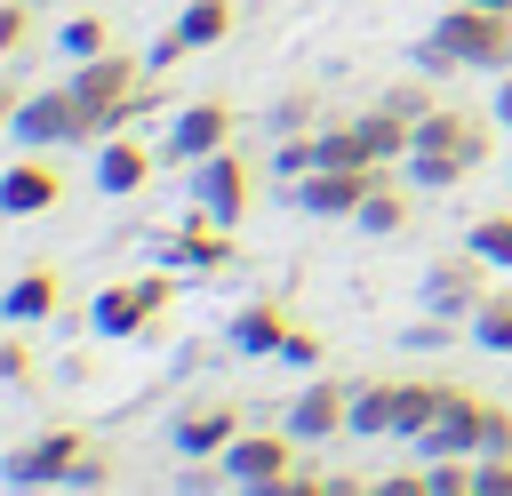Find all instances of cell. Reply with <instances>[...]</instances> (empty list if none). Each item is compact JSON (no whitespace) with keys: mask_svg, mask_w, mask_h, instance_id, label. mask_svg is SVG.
I'll return each mask as SVG.
<instances>
[{"mask_svg":"<svg viewBox=\"0 0 512 496\" xmlns=\"http://www.w3.org/2000/svg\"><path fill=\"white\" fill-rule=\"evenodd\" d=\"M8 488H16V496H48V488L96 496V488H112V448L88 440L80 424H48V432H32L24 448H8Z\"/></svg>","mask_w":512,"mask_h":496,"instance_id":"1","label":"cell"},{"mask_svg":"<svg viewBox=\"0 0 512 496\" xmlns=\"http://www.w3.org/2000/svg\"><path fill=\"white\" fill-rule=\"evenodd\" d=\"M496 120V112H488ZM488 120L480 112H456V104H432L424 120H416V152L400 160V176L416 184V192H456L480 160H488Z\"/></svg>","mask_w":512,"mask_h":496,"instance_id":"2","label":"cell"},{"mask_svg":"<svg viewBox=\"0 0 512 496\" xmlns=\"http://www.w3.org/2000/svg\"><path fill=\"white\" fill-rule=\"evenodd\" d=\"M416 72H512V16H496V8H472V0H456L424 40H416Z\"/></svg>","mask_w":512,"mask_h":496,"instance_id":"3","label":"cell"},{"mask_svg":"<svg viewBox=\"0 0 512 496\" xmlns=\"http://www.w3.org/2000/svg\"><path fill=\"white\" fill-rule=\"evenodd\" d=\"M8 136L24 152H72V144H104V120L72 80H56V88H40V96H24L8 112Z\"/></svg>","mask_w":512,"mask_h":496,"instance_id":"4","label":"cell"},{"mask_svg":"<svg viewBox=\"0 0 512 496\" xmlns=\"http://www.w3.org/2000/svg\"><path fill=\"white\" fill-rule=\"evenodd\" d=\"M176 296H184V272H176V264L136 272V280H112V288H96L88 328H96L104 344H136V336H152V328H160V312H168Z\"/></svg>","mask_w":512,"mask_h":496,"instance_id":"5","label":"cell"},{"mask_svg":"<svg viewBox=\"0 0 512 496\" xmlns=\"http://www.w3.org/2000/svg\"><path fill=\"white\" fill-rule=\"evenodd\" d=\"M488 296H496V264H488L480 248H448V256L424 264V312H440V320H472Z\"/></svg>","mask_w":512,"mask_h":496,"instance_id":"6","label":"cell"},{"mask_svg":"<svg viewBox=\"0 0 512 496\" xmlns=\"http://www.w3.org/2000/svg\"><path fill=\"white\" fill-rule=\"evenodd\" d=\"M184 176H192V208H208L216 224H240V216L256 208V160H248L240 144H224V152L192 160Z\"/></svg>","mask_w":512,"mask_h":496,"instance_id":"7","label":"cell"},{"mask_svg":"<svg viewBox=\"0 0 512 496\" xmlns=\"http://www.w3.org/2000/svg\"><path fill=\"white\" fill-rule=\"evenodd\" d=\"M232 136H240V112H232L224 96H192V104H176V120H168V136H160V160H168V168H192V160L224 152Z\"/></svg>","mask_w":512,"mask_h":496,"instance_id":"8","label":"cell"},{"mask_svg":"<svg viewBox=\"0 0 512 496\" xmlns=\"http://www.w3.org/2000/svg\"><path fill=\"white\" fill-rule=\"evenodd\" d=\"M296 448H304V440H296L288 424H280V432H240V440L216 456V472H224L240 496H256V488H280V480L296 472Z\"/></svg>","mask_w":512,"mask_h":496,"instance_id":"9","label":"cell"},{"mask_svg":"<svg viewBox=\"0 0 512 496\" xmlns=\"http://www.w3.org/2000/svg\"><path fill=\"white\" fill-rule=\"evenodd\" d=\"M0 208H8V216H48V208H64V160L16 144V160L0 168Z\"/></svg>","mask_w":512,"mask_h":496,"instance_id":"10","label":"cell"},{"mask_svg":"<svg viewBox=\"0 0 512 496\" xmlns=\"http://www.w3.org/2000/svg\"><path fill=\"white\" fill-rule=\"evenodd\" d=\"M240 432H248L240 400H192V408L168 424V440H176V456H184V464H216V456H224Z\"/></svg>","mask_w":512,"mask_h":496,"instance_id":"11","label":"cell"},{"mask_svg":"<svg viewBox=\"0 0 512 496\" xmlns=\"http://www.w3.org/2000/svg\"><path fill=\"white\" fill-rule=\"evenodd\" d=\"M176 272H192V280H216V272H232V256H240V240H232V224H216L208 208H192L184 224H176V240L160 248Z\"/></svg>","mask_w":512,"mask_h":496,"instance_id":"12","label":"cell"},{"mask_svg":"<svg viewBox=\"0 0 512 496\" xmlns=\"http://www.w3.org/2000/svg\"><path fill=\"white\" fill-rule=\"evenodd\" d=\"M296 440H344V424H352V376H312L296 400H288V416H280Z\"/></svg>","mask_w":512,"mask_h":496,"instance_id":"13","label":"cell"},{"mask_svg":"<svg viewBox=\"0 0 512 496\" xmlns=\"http://www.w3.org/2000/svg\"><path fill=\"white\" fill-rule=\"evenodd\" d=\"M480 416H488V400L464 392V384H448V400H440L432 432L416 440V456H424V464H440V456H480Z\"/></svg>","mask_w":512,"mask_h":496,"instance_id":"14","label":"cell"},{"mask_svg":"<svg viewBox=\"0 0 512 496\" xmlns=\"http://www.w3.org/2000/svg\"><path fill=\"white\" fill-rule=\"evenodd\" d=\"M152 168H160V152H152L136 128H120V136H104V144H96V192H112V200L144 192V184H152Z\"/></svg>","mask_w":512,"mask_h":496,"instance_id":"15","label":"cell"},{"mask_svg":"<svg viewBox=\"0 0 512 496\" xmlns=\"http://www.w3.org/2000/svg\"><path fill=\"white\" fill-rule=\"evenodd\" d=\"M376 176L384 168H312V176H296V208L304 216H360Z\"/></svg>","mask_w":512,"mask_h":496,"instance_id":"16","label":"cell"},{"mask_svg":"<svg viewBox=\"0 0 512 496\" xmlns=\"http://www.w3.org/2000/svg\"><path fill=\"white\" fill-rule=\"evenodd\" d=\"M64 312V272L56 264H24L16 280H8V296H0V320L8 328H40V320H56Z\"/></svg>","mask_w":512,"mask_h":496,"instance_id":"17","label":"cell"},{"mask_svg":"<svg viewBox=\"0 0 512 496\" xmlns=\"http://www.w3.org/2000/svg\"><path fill=\"white\" fill-rule=\"evenodd\" d=\"M392 432H400V376H352L344 440H392Z\"/></svg>","mask_w":512,"mask_h":496,"instance_id":"18","label":"cell"},{"mask_svg":"<svg viewBox=\"0 0 512 496\" xmlns=\"http://www.w3.org/2000/svg\"><path fill=\"white\" fill-rule=\"evenodd\" d=\"M288 328H296V320H288V304H280V296H256V304H240V312H232V328H224V336H232V352H256V360H280V344H288Z\"/></svg>","mask_w":512,"mask_h":496,"instance_id":"19","label":"cell"},{"mask_svg":"<svg viewBox=\"0 0 512 496\" xmlns=\"http://www.w3.org/2000/svg\"><path fill=\"white\" fill-rule=\"evenodd\" d=\"M408 192H416V184L384 168V176L368 184V200H360V216H352V224H368V232H408V216H416V200H408Z\"/></svg>","mask_w":512,"mask_h":496,"instance_id":"20","label":"cell"},{"mask_svg":"<svg viewBox=\"0 0 512 496\" xmlns=\"http://www.w3.org/2000/svg\"><path fill=\"white\" fill-rule=\"evenodd\" d=\"M440 400H448V384H432V376H400V432H392V440H424L432 416H440Z\"/></svg>","mask_w":512,"mask_h":496,"instance_id":"21","label":"cell"},{"mask_svg":"<svg viewBox=\"0 0 512 496\" xmlns=\"http://www.w3.org/2000/svg\"><path fill=\"white\" fill-rule=\"evenodd\" d=\"M176 32H184L192 48H216V40H232V0H184Z\"/></svg>","mask_w":512,"mask_h":496,"instance_id":"22","label":"cell"},{"mask_svg":"<svg viewBox=\"0 0 512 496\" xmlns=\"http://www.w3.org/2000/svg\"><path fill=\"white\" fill-rule=\"evenodd\" d=\"M464 248H480L496 272H512V208H488V216H472V224H464Z\"/></svg>","mask_w":512,"mask_h":496,"instance_id":"23","label":"cell"},{"mask_svg":"<svg viewBox=\"0 0 512 496\" xmlns=\"http://www.w3.org/2000/svg\"><path fill=\"white\" fill-rule=\"evenodd\" d=\"M272 136H304V128H328L320 120V88H288L280 104H272V120H264Z\"/></svg>","mask_w":512,"mask_h":496,"instance_id":"24","label":"cell"},{"mask_svg":"<svg viewBox=\"0 0 512 496\" xmlns=\"http://www.w3.org/2000/svg\"><path fill=\"white\" fill-rule=\"evenodd\" d=\"M56 48H64L72 64H88V56H104V48H112V24H104V16H64Z\"/></svg>","mask_w":512,"mask_h":496,"instance_id":"25","label":"cell"},{"mask_svg":"<svg viewBox=\"0 0 512 496\" xmlns=\"http://www.w3.org/2000/svg\"><path fill=\"white\" fill-rule=\"evenodd\" d=\"M472 336H480L488 352H504V360H512V288H496V296L472 312Z\"/></svg>","mask_w":512,"mask_h":496,"instance_id":"26","label":"cell"},{"mask_svg":"<svg viewBox=\"0 0 512 496\" xmlns=\"http://www.w3.org/2000/svg\"><path fill=\"white\" fill-rule=\"evenodd\" d=\"M0 376H8L16 392H32V384H40V360H32V336H24V328H8V336H0Z\"/></svg>","mask_w":512,"mask_h":496,"instance_id":"27","label":"cell"},{"mask_svg":"<svg viewBox=\"0 0 512 496\" xmlns=\"http://www.w3.org/2000/svg\"><path fill=\"white\" fill-rule=\"evenodd\" d=\"M272 168H280V176H312V168H320V128L280 136V144H272Z\"/></svg>","mask_w":512,"mask_h":496,"instance_id":"28","label":"cell"},{"mask_svg":"<svg viewBox=\"0 0 512 496\" xmlns=\"http://www.w3.org/2000/svg\"><path fill=\"white\" fill-rule=\"evenodd\" d=\"M24 48H32V0H8V8H0V56L16 64Z\"/></svg>","mask_w":512,"mask_h":496,"instance_id":"29","label":"cell"},{"mask_svg":"<svg viewBox=\"0 0 512 496\" xmlns=\"http://www.w3.org/2000/svg\"><path fill=\"white\" fill-rule=\"evenodd\" d=\"M480 456H512V408L504 400H488V416H480Z\"/></svg>","mask_w":512,"mask_h":496,"instance_id":"30","label":"cell"},{"mask_svg":"<svg viewBox=\"0 0 512 496\" xmlns=\"http://www.w3.org/2000/svg\"><path fill=\"white\" fill-rule=\"evenodd\" d=\"M472 488L480 496H512V456H472Z\"/></svg>","mask_w":512,"mask_h":496,"instance_id":"31","label":"cell"},{"mask_svg":"<svg viewBox=\"0 0 512 496\" xmlns=\"http://www.w3.org/2000/svg\"><path fill=\"white\" fill-rule=\"evenodd\" d=\"M280 360H288V368H320V336H312V328H288Z\"/></svg>","mask_w":512,"mask_h":496,"instance_id":"32","label":"cell"},{"mask_svg":"<svg viewBox=\"0 0 512 496\" xmlns=\"http://www.w3.org/2000/svg\"><path fill=\"white\" fill-rule=\"evenodd\" d=\"M280 496H336V472H304V464H296V472L280 480Z\"/></svg>","mask_w":512,"mask_h":496,"instance_id":"33","label":"cell"},{"mask_svg":"<svg viewBox=\"0 0 512 496\" xmlns=\"http://www.w3.org/2000/svg\"><path fill=\"white\" fill-rule=\"evenodd\" d=\"M184 56H192V40H184V32L168 24V32L152 40V72H168V64H184Z\"/></svg>","mask_w":512,"mask_h":496,"instance_id":"34","label":"cell"},{"mask_svg":"<svg viewBox=\"0 0 512 496\" xmlns=\"http://www.w3.org/2000/svg\"><path fill=\"white\" fill-rule=\"evenodd\" d=\"M336 496H376V480H360V472H336Z\"/></svg>","mask_w":512,"mask_h":496,"instance_id":"35","label":"cell"},{"mask_svg":"<svg viewBox=\"0 0 512 496\" xmlns=\"http://www.w3.org/2000/svg\"><path fill=\"white\" fill-rule=\"evenodd\" d=\"M496 120H512V72H496Z\"/></svg>","mask_w":512,"mask_h":496,"instance_id":"36","label":"cell"},{"mask_svg":"<svg viewBox=\"0 0 512 496\" xmlns=\"http://www.w3.org/2000/svg\"><path fill=\"white\" fill-rule=\"evenodd\" d=\"M472 8H496V16H512V0H472Z\"/></svg>","mask_w":512,"mask_h":496,"instance_id":"37","label":"cell"},{"mask_svg":"<svg viewBox=\"0 0 512 496\" xmlns=\"http://www.w3.org/2000/svg\"><path fill=\"white\" fill-rule=\"evenodd\" d=\"M464 496H480V488H464Z\"/></svg>","mask_w":512,"mask_h":496,"instance_id":"38","label":"cell"},{"mask_svg":"<svg viewBox=\"0 0 512 496\" xmlns=\"http://www.w3.org/2000/svg\"><path fill=\"white\" fill-rule=\"evenodd\" d=\"M56 496H64V488H56Z\"/></svg>","mask_w":512,"mask_h":496,"instance_id":"39","label":"cell"}]
</instances>
